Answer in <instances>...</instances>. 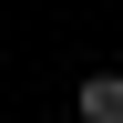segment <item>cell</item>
Here are the masks:
<instances>
[{"label":"cell","instance_id":"6da1fadb","mask_svg":"<svg viewBox=\"0 0 123 123\" xmlns=\"http://www.w3.org/2000/svg\"><path fill=\"white\" fill-rule=\"evenodd\" d=\"M72 113H82V123H123V62H113V72H82Z\"/></svg>","mask_w":123,"mask_h":123}]
</instances>
